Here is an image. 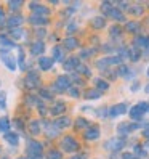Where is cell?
Masks as SVG:
<instances>
[{
    "instance_id": "6da1fadb",
    "label": "cell",
    "mask_w": 149,
    "mask_h": 159,
    "mask_svg": "<svg viewBox=\"0 0 149 159\" xmlns=\"http://www.w3.org/2000/svg\"><path fill=\"white\" fill-rule=\"evenodd\" d=\"M149 113V101H138L136 105L130 106L128 109V117L132 122H138L141 124L146 119V114Z\"/></svg>"
},
{
    "instance_id": "7a4b0ae2",
    "label": "cell",
    "mask_w": 149,
    "mask_h": 159,
    "mask_svg": "<svg viewBox=\"0 0 149 159\" xmlns=\"http://www.w3.org/2000/svg\"><path fill=\"white\" fill-rule=\"evenodd\" d=\"M120 64H124V61L120 60L117 55H107V57H103V58H99L96 60V69H99L101 72H106L109 69H112V68H119Z\"/></svg>"
},
{
    "instance_id": "3957f363",
    "label": "cell",
    "mask_w": 149,
    "mask_h": 159,
    "mask_svg": "<svg viewBox=\"0 0 149 159\" xmlns=\"http://www.w3.org/2000/svg\"><path fill=\"white\" fill-rule=\"evenodd\" d=\"M26 157L27 159H43V146L37 140H29L26 143Z\"/></svg>"
},
{
    "instance_id": "277c9868",
    "label": "cell",
    "mask_w": 149,
    "mask_h": 159,
    "mask_svg": "<svg viewBox=\"0 0 149 159\" xmlns=\"http://www.w3.org/2000/svg\"><path fill=\"white\" fill-rule=\"evenodd\" d=\"M125 146H127V140L120 138V137H112V138H109L107 142L104 143V149L111 151L112 154H117L119 151H122Z\"/></svg>"
},
{
    "instance_id": "5b68a950",
    "label": "cell",
    "mask_w": 149,
    "mask_h": 159,
    "mask_svg": "<svg viewBox=\"0 0 149 159\" xmlns=\"http://www.w3.org/2000/svg\"><path fill=\"white\" fill-rule=\"evenodd\" d=\"M139 127H141V124H138V122H120L119 125H117V137H120V138H127L130 134H133L135 130H138Z\"/></svg>"
},
{
    "instance_id": "8992f818",
    "label": "cell",
    "mask_w": 149,
    "mask_h": 159,
    "mask_svg": "<svg viewBox=\"0 0 149 159\" xmlns=\"http://www.w3.org/2000/svg\"><path fill=\"white\" fill-rule=\"evenodd\" d=\"M0 61H2L5 64V68L7 69H10V71H15L18 66V61L16 58L13 57V53L8 50V48H0Z\"/></svg>"
},
{
    "instance_id": "52a82bcc",
    "label": "cell",
    "mask_w": 149,
    "mask_h": 159,
    "mask_svg": "<svg viewBox=\"0 0 149 159\" xmlns=\"http://www.w3.org/2000/svg\"><path fill=\"white\" fill-rule=\"evenodd\" d=\"M72 87V77L71 76H66V74H63V76H58L56 80L53 84V89L56 93H61L64 90H69Z\"/></svg>"
},
{
    "instance_id": "ba28073f",
    "label": "cell",
    "mask_w": 149,
    "mask_h": 159,
    "mask_svg": "<svg viewBox=\"0 0 149 159\" xmlns=\"http://www.w3.org/2000/svg\"><path fill=\"white\" fill-rule=\"evenodd\" d=\"M128 103L127 101H122V103H116V105H112L109 108V119H117L120 116H125L128 113Z\"/></svg>"
},
{
    "instance_id": "9c48e42d",
    "label": "cell",
    "mask_w": 149,
    "mask_h": 159,
    "mask_svg": "<svg viewBox=\"0 0 149 159\" xmlns=\"http://www.w3.org/2000/svg\"><path fill=\"white\" fill-rule=\"evenodd\" d=\"M61 149L64 153H76L79 149V142L72 135H66L63 140H61Z\"/></svg>"
},
{
    "instance_id": "30bf717a",
    "label": "cell",
    "mask_w": 149,
    "mask_h": 159,
    "mask_svg": "<svg viewBox=\"0 0 149 159\" xmlns=\"http://www.w3.org/2000/svg\"><path fill=\"white\" fill-rule=\"evenodd\" d=\"M39 84H40L39 72H37V71H29V72H27V76L24 79V87L27 90H35L37 87H39Z\"/></svg>"
},
{
    "instance_id": "8fae6325",
    "label": "cell",
    "mask_w": 149,
    "mask_h": 159,
    "mask_svg": "<svg viewBox=\"0 0 149 159\" xmlns=\"http://www.w3.org/2000/svg\"><path fill=\"white\" fill-rule=\"evenodd\" d=\"M117 76L125 79V80H135V71L128 64H120L117 68Z\"/></svg>"
},
{
    "instance_id": "7c38bea8",
    "label": "cell",
    "mask_w": 149,
    "mask_h": 159,
    "mask_svg": "<svg viewBox=\"0 0 149 159\" xmlns=\"http://www.w3.org/2000/svg\"><path fill=\"white\" fill-rule=\"evenodd\" d=\"M29 7H31V10H32V15H35V16H45V18H48V15L51 13L48 7H45L42 3H37V2H32Z\"/></svg>"
},
{
    "instance_id": "4fadbf2b",
    "label": "cell",
    "mask_w": 149,
    "mask_h": 159,
    "mask_svg": "<svg viewBox=\"0 0 149 159\" xmlns=\"http://www.w3.org/2000/svg\"><path fill=\"white\" fill-rule=\"evenodd\" d=\"M101 137V130L98 125H90L85 132H83V138L87 140V142H95Z\"/></svg>"
},
{
    "instance_id": "5bb4252c",
    "label": "cell",
    "mask_w": 149,
    "mask_h": 159,
    "mask_svg": "<svg viewBox=\"0 0 149 159\" xmlns=\"http://www.w3.org/2000/svg\"><path fill=\"white\" fill-rule=\"evenodd\" d=\"M23 23H24V16L18 15V13H13V15L7 20V27H10V31H11V29H18V27L23 26Z\"/></svg>"
},
{
    "instance_id": "9a60e30c",
    "label": "cell",
    "mask_w": 149,
    "mask_h": 159,
    "mask_svg": "<svg viewBox=\"0 0 149 159\" xmlns=\"http://www.w3.org/2000/svg\"><path fill=\"white\" fill-rule=\"evenodd\" d=\"M79 64H80V60H79L77 57H69V58L64 60L63 69H64V71H76Z\"/></svg>"
},
{
    "instance_id": "2e32d148",
    "label": "cell",
    "mask_w": 149,
    "mask_h": 159,
    "mask_svg": "<svg viewBox=\"0 0 149 159\" xmlns=\"http://www.w3.org/2000/svg\"><path fill=\"white\" fill-rule=\"evenodd\" d=\"M90 24H91L93 29H96V31H99V29H104V27L107 26V24H106V18H104L103 15L93 16V18H91V21H90Z\"/></svg>"
},
{
    "instance_id": "e0dca14e",
    "label": "cell",
    "mask_w": 149,
    "mask_h": 159,
    "mask_svg": "<svg viewBox=\"0 0 149 159\" xmlns=\"http://www.w3.org/2000/svg\"><path fill=\"white\" fill-rule=\"evenodd\" d=\"M64 111H66V103L64 101H55L53 106L50 108V114L61 117V114H64Z\"/></svg>"
},
{
    "instance_id": "ac0fdd59",
    "label": "cell",
    "mask_w": 149,
    "mask_h": 159,
    "mask_svg": "<svg viewBox=\"0 0 149 159\" xmlns=\"http://www.w3.org/2000/svg\"><path fill=\"white\" fill-rule=\"evenodd\" d=\"M141 57H143V52L138 48V47H135V45H132L128 48V61H132V63H138L139 60H141Z\"/></svg>"
},
{
    "instance_id": "d6986e66",
    "label": "cell",
    "mask_w": 149,
    "mask_h": 159,
    "mask_svg": "<svg viewBox=\"0 0 149 159\" xmlns=\"http://www.w3.org/2000/svg\"><path fill=\"white\" fill-rule=\"evenodd\" d=\"M53 63H55V60L51 58V57H40L39 58V68L42 69V71H50L51 68H53Z\"/></svg>"
},
{
    "instance_id": "ffe728a7",
    "label": "cell",
    "mask_w": 149,
    "mask_h": 159,
    "mask_svg": "<svg viewBox=\"0 0 149 159\" xmlns=\"http://www.w3.org/2000/svg\"><path fill=\"white\" fill-rule=\"evenodd\" d=\"M31 53L34 55V57H39V55H42L43 52H45V43L42 42V40H39V39H37L35 42H32L31 43Z\"/></svg>"
},
{
    "instance_id": "44dd1931",
    "label": "cell",
    "mask_w": 149,
    "mask_h": 159,
    "mask_svg": "<svg viewBox=\"0 0 149 159\" xmlns=\"http://www.w3.org/2000/svg\"><path fill=\"white\" fill-rule=\"evenodd\" d=\"M29 23H31L32 26H40V27H43V26H46V24L50 23V20H48V18H45V16L31 15V16H29Z\"/></svg>"
},
{
    "instance_id": "7402d4cb",
    "label": "cell",
    "mask_w": 149,
    "mask_h": 159,
    "mask_svg": "<svg viewBox=\"0 0 149 159\" xmlns=\"http://www.w3.org/2000/svg\"><path fill=\"white\" fill-rule=\"evenodd\" d=\"M109 18H112V20H114L116 23H124V21H127L125 13H124L122 10H120V8H117V7H114V8H112V11H111Z\"/></svg>"
},
{
    "instance_id": "603a6c76",
    "label": "cell",
    "mask_w": 149,
    "mask_h": 159,
    "mask_svg": "<svg viewBox=\"0 0 149 159\" xmlns=\"http://www.w3.org/2000/svg\"><path fill=\"white\" fill-rule=\"evenodd\" d=\"M93 82H95V89H96V90H99L101 93H103V92H107V90H109V87H111L109 80H106V79H103V77H96Z\"/></svg>"
},
{
    "instance_id": "cb8c5ba5",
    "label": "cell",
    "mask_w": 149,
    "mask_h": 159,
    "mask_svg": "<svg viewBox=\"0 0 149 159\" xmlns=\"http://www.w3.org/2000/svg\"><path fill=\"white\" fill-rule=\"evenodd\" d=\"M63 47H64V50H76L77 47H79L77 37H74V35L66 37V39H64V42H63Z\"/></svg>"
},
{
    "instance_id": "d4e9b609",
    "label": "cell",
    "mask_w": 149,
    "mask_h": 159,
    "mask_svg": "<svg viewBox=\"0 0 149 159\" xmlns=\"http://www.w3.org/2000/svg\"><path fill=\"white\" fill-rule=\"evenodd\" d=\"M90 125H91L90 120L85 119L83 116H79V117L76 119V122H74V127H76V130H83V132H85V130H87Z\"/></svg>"
},
{
    "instance_id": "484cf974",
    "label": "cell",
    "mask_w": 149,
    "mask_h": 159,
    "mask_svg": "<svg viewBox=\"0 0 149 159\" xmlns=\"http://www.w3.org/2000/svg\"><path fill=\"white\" fill-rule=\"evenodd\" d=\"M27 32L23 29V27H18V29H11L10 31V39L11 40H24Z\"/></svg>"
},
{
    "instance_id": "4316f807",
    "label": "cell",
    "mask_w": 149,
    "mask_h": 159,
    "mask_svg": "<svg viewBox=\"0 0 149 159\" xmlns=\"http://www.w3.org/2000/svg\"><path fill=\"white\" fill-rule=\"evenodd\" d=\"M122 34H124V29L120 27L119 24H114V26H111V29H109V35H111V40H116V39H122Z\"/></svg>"
},
{
    "instance_id": "83f0119b",
    "label": "cell",
    "mask_w": 149,
    "mask_h": 159,
    "mask_svg": "<svg viewBox=\"0 0 149 159\" xmlns=\"http://www.w3.org/2000/svg\"><path fill=\"white\" fill-rule=\"evenodd\" d=\"M133 154L138 156V157H141V159H144V157H147L149 151L146 149L144 143H143V145H141V143H136V145L133 146Z\"/></svg>"
},
{
    "instance_id": "f1b7e54d",
    "label": "cell",
    "mask_w": 149,
    "mask_h": 159,
    "mask_svg": "<svg viewBox=\"0 0 149 159\" xmlns=\"http://www.w3.org/2000/svg\"><path fill=\"white\" fill-rule=\"evenodd\" d=\"M51 55H53V60L55 61H61L64 63V47H53V50H51Z\"/></svg>"
},
{
    "instance_id": "f546056e",
    "label": "cell",
    "mask_w": 149,
    "mask_h": 159,
    "mask_svg": "<svg viewBox=\"0 0 149 159\" xmlns=\"http://www.w3.org/2000/svg\"><path fill=\"white\" fill-rule=\"evenodd\" d=\"M125 31L130 32V34H138L141 31V24L138 21H127L125 23Z\"/></svg>"
},
{
    "instance_id": "4dcf8cb0",
    "label": "cell",
    "mask_w": 149,
    "mask_h": 159,
    "mask_svg": "<svg viewBox=\"0 0 149 159\" xmlns=\"http://www.w3.org/2000/svg\"><path fill=\"white\" fill-rule=\"evenodd\" d=\"M5 142L8 143V145H11V146H18L20 145V135L18 134H15V132H8V134H5Z\"/></svg>"
},
{
    "instance_id": "1f68e13d",
    "label": "cell",
    "mask_w": 149,
    "mask_h": 159,
    "mask_svg": "<svg viewBox=\"0 0 149 159\" xmlns=\"http://www.w3.org/2000/svg\"><path fill=\"white\" fill-rule=\"evenodd\" d=\"M16 43L15 40H11L10 37H7L3 34H0V48H15Z\"/></svg>"
},
{
    "instance_id": "d6a6232c",
    "label": "cell",
    "mask_w": 149,
    "mask_h": 159,
    "mask_svg": "<svg viewBox=\"0 0 149 159\" xmlns=\"http://www.w3.org/2000/svg\"><path fill=\"white\" fill-rule=\"evenodd\" d=\"M127 11L130 15H133V16H141V15H144V8H143V5H139V3H133V5H130V8Z\"/></svg>"
},
{
    "instance_id": "836d02e7",
    "label": "cell",
    "mask_w": 149,
    "mask_h": 159,
    "mask_svg": "<svg viewBox=\"0 0 149 159\" xmlns=\"http://www.w3.org/2000/svg\"><path fill=\"white\" fill-rule=\"evenodd\" d=\"M101 93L99 90H96V89H90V90H87L85 93H83V98L85 100H98V98H101Z\"/></svg>"
},
{
    "instance_id": "e575fe53",
    "label": "cell",
    "mask_w": 149,
    "mask_h": 159,
    "mask_svg": "<svg viewBox=\"0 0 149 159\" xmlns=\"http://www.w3.org/2000/svg\"><path fill=\"white\" fill-rule=\"evenodd\" d=\"M40 129H42V124L37 119H34V120H31V122H29V134L31 135H39L40 134Z\"/></svg>"
},
{
    "instance_id": "d590c367",
    "label": "cell",
    "mask_w": 149,
    "mask_h": 159,
    "mask_svg": "<svg viewBox=\"0 0 149 159\" xmlns=\"http://www.w3.org/2000/svg\"><path fill=\"white\" fill-rule=\"evenodd\" d=\"M76 72L80 74V76H83V77H91V69H90V66H87V64L80 63L77 66V69H76Z\"/></svg>"
},
{
    "instance_id": "8d00e7d4",
    "label": "cell",
    "mask_w": 149,
    "mask_h": 159,
    "mask_svg": "<svg viewBox=\"0 0 149 159\" xmlns=\"http://www.w3.org/2000/svg\"><path fill=\"white\" fill-rule=\"evenodd\" d=\"M114 7H116V5L111 3V2H103V3L99 5V10H101V13H103V16H109Z\"/></svg>"
},
{
    "instance_id": "74e56055",
    "label": "cell",
    "mask_w": 149,
    "mask_h": 159,
    "mask_svg": "<svg viewBox=\"0 0 149 159\" xmlns=\"http://www.w3.org/2000/svg\"><path fill=\"white\" fill-rule=\"evenodd\" d=\"M55 122H56V125H58L59 129H68V127L72 124V120H71L68 116H64V117L61 116V117H58L56 120H55Z\"/></svg>"
},
{
    "instance_id": "f35d334b",
    "label": "cell",
    "mask_w": 149,
    "mask_h": 159,
    "mask_svg": "<svg viewBox=\"0 0 149 159\" xmlns=\"http://www.w3.org/2000/svg\"><path fill=\"white\" fill-rule=\"evenodd\" d=\"M10 129H11L10 119H8V117H2V119H0V132L8 134V132H10Z\"/></svg>"
},
{
    "instance_id": "ab89813d",
    "label": "cell",
    "mask_w": 149,
    "mask_h": 159,
    "mask_svg": "<svg viewBox=\"0 0 149 159\" xmlns=\"http://www.w3.org/2000/svg\"><path fill=\"white\" fill-rule=\"evenodd\" d=\"M95 114H96L99 119H106V117H109V108H107V106H101V108L95 109Z\"/></svg>"
},
{
    "instance_id": "60d3db41",
    "label": "cell",
    "mask_w": 149,
    "mask_h": 159,
    "mask_svg": "<svg viewBox=\"0 0 149 159\" xmlns=\"http://www.w3.org/2000/svg\"><path fill=\"white\" fill-rule=\"evenodd\" d=\"M93 55H95V48H83V50L79 53V57L87 60V58H91Z\"/></svg>"
},
{
    "instance_id": "b9f144b4",
    "label": "cell",
    "mask_w": 149,
    "mask_h": 159,
    "mask_svg": "<svg viewBox=\"0 0 149 159\" xmlns=\"http://www.w3.org/2000/svg\"><path fill=\"white\" fill-rule=\"evenodd\" d=\"M18 53H20V55H18V64H20V69H26V66H24V50L23 48H20V52H18Z\"/></svg>"
},
{
    "instance_id": "7bdbcfd3",
    "label": "cell",
    "mask_w": 149,
    "mask_h": 159,
    "mask_svg": "<svg viewBox=\"0 0 149 159\" xmlns=\"http://www.w3.org/2000/svg\"><path fill=\"white\" fill-rule=\"evenodd\" d=\"M39 95L42 98H45V100H53V93L48 92V89H40L39 90Z\"/></svg>"
},
{
    "instance_id": "ee69618b",
    "label": "cell",
    "mask_w": 149,
    "mask_h": 159,
    "mask_svg": "<svg viewBox=\"0 0 149 159\" xmlns=\"http://www.w3.org/2000/svg\"><path fill=\"white\" fill-rule=\"evenodd\" d=\"M61 153L58 151V149H50L48 154H46V159H61Z\"/></svg>"
},
{
    "instance_id": "f6af8a7d",
    "label": "cell",
    "mask_w": 149,
    "mask_h": 159,
    "mask_svg": "<svg viewBox=\"0 0 149 159\" xmlns=\"http://www.w3.org/2000/svg\"><path fill=\"white\" fill-rule=\"evenodd\" d=\"M139 89H141V82L139 80H133L132 84H130V92L132 93H136Z\"/></svg>"
},
{
    "instance_id": "bcb514c9",
    "label": "cell",
    "mask_w": 149,
    "mask_h": 159,
    "mask_svg": "<svg viewBox=\"0 0 149 159\" xmlns=\"http://www.w3.org/2000/svg\"><path fill=\"white\" fill-rule=\"evenodd\" d=\"M5 108H7V93L0 92V109H5Z\"/></svg>"
},
{
    "instance_id": "7dc6e473",
    "label": "cell",
    "mask_w": 149,
    "mask_h": 159,
    "mask_svg": "<svg viewBox=\"0 0 149 159\" xmlns=\"http://www.w3.org/2000/svg\"><path fill=\"white\" fill-rule=\"evenodd\" d=\"M77 29H79V26H77V23H76V21H71V23H69V26L66 27V31H68L69 34H72V32H76Z\"/></svg>"
},
{
    "instance_id": "c3c4849f",
    "label": "cell",
    "mask_w": 149,
    "mask_h": 159,
    "mask_svg": "<svg viewBox=\"0 0 149 159\" xmlns=\"http://www.w3.org/2000/svg\"><path fill=\"white\" fill-rule=\"evenodd\" d=\"M8 7H10L13 11H16V10H20V8L23 7V2H8Z\"/></svg>"
},
{
    "instance_id": "681fc988",
    "label": "cell",
    "mask_w": 149,
    "mask_h": 159,
    "mask_svg": "<svg viewBox=\"0 0 149 159\" xmlns=\"http://www.w3.org/2000/svg\"><path fill=\"white\" fill-rule=\"evenodd\" d=\"M69 95H71L72 98H79V97H80V92H79V89H76V87H71V89H69Z\"/></svg>"
},
{
    "instance_id": "f907efd6",
    "label": "cell",
    "mask_w": 149,
    "mask_h": 159,
    "mask_svg": "<svg viewBox=\"0 0 149 159\" xmlns=\"http://www.w3.org/2000/svg\"><path fill=\"white\" fill-rule=\"evenodd\" d=\"M7 21H5V13H3V8H0V27H5Z\"/></svg>"
},
{
    "instance_id": "816d5d0a",
    "label": "cell",
    "mask_w": 149,
    "mask_h": 159,
    "mask_svg": "<svg viewBox=\"0 0 149 159\" xmlns=\"http://www.w3.org/2000/svg\"><path fill=\"white\" fill-rule=\"evenodd\" d=\"M141 137L146 140V142H149V125H146V127L141 130Z\"/></svg>"
},
{
    "instance_id": "f5cc1de1",
    "label": "cell",
    "mask_w": 149,
    "mask_h": 159,
    "mask_svg": "<svg viewBox=\"0 0 149 159\" xmlns=\"http://www.w3.org/2000/svg\"><path fill=\"white\" fill-rule=\"evenodd\" d=\"M13 127H18L20 130H23V129H24V124L21 122L20 119H15V120H13Z\"/></svg>"
},
{
    "instance_id": "db71d44e",
    "label": "cell",
    "mask_w": 149,
    "mask_h": 159,
    "mask_svg": "<svg viewBox=\"0 0 149 159\" xmlns=\"http://www.w3.org/2000/svg\"><path fill=\"white\" fill-rule=\"evenodd\" d=\"M71 159H87V154L85 153H79V154H74Z\"/></svg>"
},
{
    "instance_id": "11a10c76",
    "label": "cell",
    "mask_w": 149,
    "mask_h": 159,
    "mask_svg": "<svg viewBox=\"0 0 149 159\" xmlns=\"http://www.w3.org/2000/svg\"><path fill=\"white\" fill-rule=\"evenodd\" d=\"M39 35H40V37H43V35H45V31H43V29H40V31H37V37H39Z\"/></svg>"
},
{
    "instance_id": "9f6ffc18",
    "label": "cell",
    "mask_w": 149,
    "mask_h": 159,
    "mask_svg": "<svg viewBox=\"0 0 149 159\" xmlns=\"http://www.w3.org/2000/svg\"><path fill=\"white\" fill-rule=\"evenodd\" d=\"M144 92H146L147 95H149V84H146V85H144Z\"/></svg>"
},
{
    "instance_id": "6f0895ef",
    "label": "cell",
    "mask_w": 149,
    "mask_h": 159,
    "mask_svg": "<svg viewBox=\"0 0 149 159\" xmlns=\"http://www.w3.org/2000/svg\"><path fill=\"white\" fill-rule=\"evenodd\" d=\"M144 146H146V149L149 151V142H146V143H144Z\"/></svg>"
},
{
    "instance_id": "680465c9",
    "label": "cell",
    "mask_w": 149,
    "mask_h": 159,
    "mask_svg": "<svg viewBox=\"0 0 149 159\" xmlns=\"http://www.w3.org/2000/svg\"><path fill=\"white\" fill-rule=\"evenodd\" d=\"M146 76H147V77H149V66H147V68H146Z\"/></svg>"
},
{
    "instance_id": "91938a15",
    "label": "cell",
    "mask_w": 149,
    "mask_h": 159,
    "mask_svg": "<svg viewBox=\"0 0 149 159\" xmlns=\"http://www.w3.org/2000/svg\"><path fill=\"white\" fill-rule=\"evenodd\" d=\"M18 159H27V157L26 156H21V157H18Z\"/></svg>"
},
{
    "instance_id": "94428289",
    "label": "cell",
    "mask_w": 149,
    "mask_h": 159,
    "mask_svg": "<svg viewBox=\"0 0 149 159\" xmlns=\"http://www.w3.org/2000/svg\"><path fill=\"white\" fill-rule=\"evenodd\" d=\"M2 159H7V157H2Z\"/></svg>"
},
{
    "instance_id": "6125c7cd",
    "label": "cell",
    "mask_w": 149,
    "mask_h": 159,
    "mask_svg": "<svg viewBox=\"0 0 149 159\" xmlns=\"http://www.w3.org/2000/svg\"><path fill=\"white\" fill-rule=\"evenodd\" d=\"M0 85H2V82H0Z\"/></svg>"
}]
</instances>
